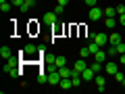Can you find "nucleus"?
<instances>
[{
	"label": "nucleus",
	"instance_id": "5701e85b",
	"mask_svg": "<svg viewBox=\"0 0 125 94\" xmlns=\"http://www.w3.org/2000/svg\"><path fill=\"white\" fill-rule=\"evenodd\" d=\"M115 80L119 82V84L125 86V73H123V71H117V73H115Z\"/></svg>",
	"mask_w": 125,
	"mask_h": 94
},
{
	"label": "nucleus",
	"instance_id": "20e7f679",
	"mask_svg": "<svg viewBox=\"0 0 125 94\" xmlns=\"http://www.w3.org/2000/svg\"><path fill=\"white\" fill-rule=\"evenodd\" d=\"M56 17H58V15L54 13V11H50V13H44L42 21H44V23H48V25H54V23H56Z\"/></svg>",
	"mask_w": 125,
	"mask_h": 94
},
{
	"label": "nucleus",
	"instance_id": "6e6552de",
	"mask_svg": "<svg viewBox=\"0 0 125 94\" xmlns=\"http://www.w3.org/2000/svg\"><path fill=\"white\" fill-rule=\"evenodd\" d=\"M19 65V57H10L6 59V65H4V71H9V69H15Z\"/></svg>",
	"mask_w": 125,
	"mask_h": 94
},
{
	"label": "nucleus",
	"instance_id": "a878e982",
	"mask_svg": "<svg viewBox=\"0 0 125 94\" xmlns=\"http://www.w3.org/2000/svg\"><path fill=\"white\" fill-rule=\"evenodd\" d=\"M9 75H10V77H19V75H21V69H17V67H15V69H9Z\"/></svg>",
	"mask_w": 125,
	"mask_h": 94
},
{
	"label": "nucleus",
	"instance_id": "f3484780",
	"mask_svg": "<svg viewBox=\"0 0 125 94\" xmlns=\"http://www.w3.org/2000/svg\"><path fill=\"white\" fill-rule=\"evenodd\" d=\"M104 25H106L108 29H115V25H117V19H115V17H104Z\"/></svg>",
	"mask_w": 125,
	"mask_h": 94
},
{
	"label": "nucleus",
	"instance_id": "412c9836",
	"mask_svg": "<svg viewBox=\"0 0 125 94\" xmlns=\"http://www.w3.org/2000/svg\"><path fill=\"white\" fill-rule=\"evenodd\" d=\"M117 15V9H113V6H104V17H115Z\"/></svg>",
	"mask_w": 125,
	"mask_h": 94
},
{
	"label": "nucleus",
	"instance_id": "ddd939ff",
	"mask_svg": "<svg viewBox=\"0 0 125 94\" xmlns=\"http://www.w3.org/2000/svg\"><path fill=\"white\" fill-rule=\"evenodd\" d=\"M119 42H121V36H119V34H117V31H113L111 36H108V44L117 46V44H119Z\"/></svg>",
	"mask_w": 125,
	"mask_h": 94
},
{
	"label": "nucleus",
	"instance_id": "f8f14e48",
	"mask_svg": "<svg viewBox=\"0 0 125 94\" xmlns=\"http://www.w3.org/2000/svg\"><path fill=\"white\" fill-rule=\"evenodd\" d=\"M106 57H108V54H106V50H104V48H100L98 52L94 54V61H100V63H104V59H106Z\"/></svg>",
	"mask_w": 125,
	"mask_h": 94
},
{
	"label": "nucleus",
	"instance_id": "f03ea898",
	"mask_svg": "<svg viewBox=\"0 0 125 94\" xmlns=\"http://www.w3.org/2000/svg\"><path fill=\"white\" fill-rule=\"evenodd\" d=\"M102 17H104L102 9H98V6H92V9H90V21H98V19H102Z\"/></svg>",
	"mask_w": 125,
	"mask_h": 94
},
{
	"label": "nucleus",
	"instance_id": "cd10ccee",
	"mask_svg": "<svg viewBox=\"0 0 125 94\" xmlns=\"http://www.w3.org/2000/svg\"><path fill=\"white\" fill-rule=\"evenodd\" d=\"M117 52H119V54L125 52V42H119V44H117Z\"/></svg>",
	"mask_w": 125,
	"mask_h": 94
},
{
	"label": "nucleus",
	"instance_id": "4468645a",
	"mask_svg": "<svg viewBox=\"0 0 125 94\" xmlns=\"http://www.w3.org/2000/svg\"><path fill=\"white\" fill-rule=\"evenodd\" d=\"M58 73H61V77H71V75H73V67L69 69L67 65H65V67H61V69H58Z\"/></svg>",
	"mask_w": 125,
	"mask_h": 94
},
{
	"label": "nucleus",
	"instance_id": "393cba45",
	"mask_svg": "<svg viewBox=\"0 0 125 94\" xmlns=\"http://www.w3.org/2000/svg\"><path fill=\"white\" fill-rule=\"evenodd\" d=\"M90 54H92V52H90V48H88V46H85V48H81V50H79V57H81V59H88Z\"/></svg>",
	"mask_w": 125,
	"mask_h": 94
},
{
	"label": "nucleus",
	"instance_id": "b1692460",
	"mask_svg": "<svg viewBox=\"0 0 125 94\" xmlns=\"http://www.w3.org/2000/svg\"><path fill=\"white\" fill-rule=\"evenodd\" d=\"M10 6H13V2H9V0H6V2H0V11H2V13L10 11Z\"/></svg>",
	"mask_w": 125,
	"mask_h": 94
},
{
	"label": "nucleus",
	"instance_id": "2f4dec72",
	"mask_svg": "<svg viewBox=\"0 0 125 94\" xmlns=\"http://www.w3.org/2000/svg\"><path fill=\"white\" fill-rule=\"evenodd\" d=\"M119 57H121V67H125V52H123V54H119Z\"/></svg>",
	"mask_w": 125,
	"mask_h": 94
},
{
	"label": "nucleus",
	"instance_id": "72a5a7b5",
	"mask_svg": "<svg viewBox=\"0 0 125 94\" xmlns=\"http://www.w3.org/2000/svg\"><path fill=\"white\" fill-rule=\"evenodd\" d=\"M58 4H62V6H65V4H69V0H58Z\"/></svg>",
	"mask_w": 125,
	"mask_h": 94
},
{
	"label": "nucleus",
	"instance_id": "9b49d317",
	"mask_svg": "<svg viewBox=\"0 0 125 94\" xmlns=\"http://www.w3.org/2000/svg\"><path fill=\"white\" fill-rule=\"evenodd\" d=\"M90 69H92L94 73H100V71H104V63H100V61H94L92 65H90Z\"/></svg>",
	"mask_w": 125,
	"mask_h": 94
},
{
	"label": "nucleus",
	"instance_id": "1a4fd4ad",
	"mask_svg": "<svg viewBox=\"0 0 125 94\" xmlns=\"http://www.w3.org/2000/svg\"><path fill=\"white\" fill-rule=\"evenodd\" d=\"M81 77H83V82H92L94 77H96V73H94L92 69H90V65H88V69H83V71H81Z\"/></svg>",
	"mask_w": 125,
	"mask_h": 94
},
{
	"label": "nucleus",
	"instance_id": "7c9ffc66",
	"mask_svg": "<svg viewBox=\"0 0 125 94\" xmlns=\"http://www.w3.org/2000/svg\"><path fill=\"white\" fill-rule=\"evenodd\" d=\"M83 2L90 6V9H92V6H96V0H83Z\"/></svg>",
	"mask_w": 125,
	"mask_h": 94
},
{
	"label": "nucleus",
	"instance_id": "473e14b6",
	"mask_svg": "<svg viewBox=\"0 0 125 94\" xmlns=\"http://www.w3.org/2000/svg\"><path fill=\"white\" fill-rule=\"evenodd\" d=\"M119 23H121V25H125V15H119Z\"/></svg>",
	"mask_w": 125,
	"mask_h": 94
},
{
	"label": "nucleus",
	"instance_id": "0eeeda50",
	"mask_svg": "<svg viewBox=\"0 0 125 94\" xmlns=\"http://www.w3.org/2000/svg\"><path fill=\"white\" fill-rule=\"evenodd\" d=\"M94 82H96V86H98V92H104V88H106V82H104V75H100V73H96V77H94Z\"/></svg>",
	"mask_w": 125,
	"mask_h": 94
},
{
	"label": "nucleus",
	"instance_id": "2eb2a0df",
	"mask_svg": "<svg viewBox=\"0 0 125 94\" xmlns=\"http://www.w3.org/2000/svg\"><path fill=\"white\" fill-rule=\"evenodd\" d=\"M54 65H56L58 69L65 67V65H67V57H62V54H61V57H54Z\"/></svg>",
	"mask_w": 125,
	"mask_h": 94
},
{
	"label": "nucleus",
	"instance_id": "bb28decb",
	"mask_svg": "<svg viewBox=\"0 0 125 94\" xmlns=\"http://www.w3.org/2000/svg\"><path fill=\"white\" fill-rule=\"evenodd\" d=\"M54 13H56V15H62V13H65V6H62V4H56V6H54Z\"/></svg>",
	"mask_w": 125,
	"mask_h": 94
},
{
	"label": "nucleus",
	"instance_id": "a211bd4d",
	"mask_svg": "<svg viewBox=\"0 0 125 94\" xmlns=\"http://www.w3.org/2000/svg\"><path fill=\"white\" fill-rule=\"evenodd\" d=\"M13 2V6H17V9H21V13H25L27 6H25V0H10Z\"/></svg>",
	"mask_w": 125,
	"mask_h": 94
},
{
	"label": "nucleus",
	"instance_id": "4be33fe9",
	"mask_svg": "<svg viewBox=\"0 0 125 94\" xmlns=\"http://www.w3.org/2000/svg\"><path fill=\"white\" fill-rule=\"evenodd\" d=\"M106 54H108V57H117V54H119V52H117V46L108 44V46H106Z\"/></svg>",
	"mask_w": 125,
	"mask_h": 94
},
{
	"label": "nucleus",
	"instance_id": "dca6fc26",
	"mask_svg": "<svg viewBox=\"0 0 125 94\" xmlns=\"http://www.w3.org/2000/svg\"><path fill=\"white\" fill-rule=\"evenodd\" d=\"M88 48H90V52H92V54H96L100 48H102V46H100V44H96L94 40H90V42H88Z\"/></svg>",
	"mask_w": 125,
	"mask_h": 94
},
{
	"label": "nucleus",
	"instance_id": "39448f33",
	"mask_svg": "<svg viewBox=\"0 0 125 94\" xmlns=\"http://www.w3.org/2000/svg\"><path fill=\"white\" fill-rule=\"evenodd\" d=\"M117 71H119V65H117V63H113V61H108L106 65H104V73H108V75H115Z\"/></svg>",
	"mask_w": 125,
	"mask_h": 94
},
{
	"label": "nucleus",
	"instance_id": "c85d7f7f",
	"mask_svg": "<svg viewBox=\"0 0 125 94\" xmlns=\"http://www.w3.org/2000/svg\"><path fill=\"white\" fill-rule=\"evenodd\" d=\"M117 15H125V6H123V4L117 6Z\"/></svg>",
	"mask_w": 125,
	"mask_h": 94
},
{
	"label": "nucleus",
	"instance_id": "7ed1b4c3",
	"mask_svg": "<svg viewBox=\"0 0 125 94\" xmlns=\"http://www.w3.org/2000/svg\"><path fill=\"white\" fill-rule=\"evenodd\" d=\"M83 69H88V63H85V59L79 57V61H75V65H73V75H75V73H81ZM73 75H71V77H73Z\"/></svg>",
	"mask_w": 125,
	"mask_h": 94
},
{
	"label": "nucleus",
	"instance_id": "9d476101",
	"mask_svg": "<svg viewBox=\"0 0 125 94\" xmlns=\"http://www.w3.org/2000/svg\"><path fill=\"white\" fill-rule=\"evenodd\" d=\"M58 88H62V90L73 88V80H71V77H62V80H61V84H58Z\"/></svg>",
	"mask_w": 125,
	"mask_h": 94
},
{
	"label": "nucleus",
	"instance_id": "6ab92c4d",
	"mask_svg": "<svg viewBox=\"0 0 125 94\" xmlns=\"http://www.w3.org/2000/svg\"><path fill=\"white\" fill-rule=\"evenodd\" d=\"M0 57L4 59V61L13 57V54H10V48H9V46H2V48H0Z\"/></svg>",
	"mask_w": 125,
	"mask_h": 94
},
{
	"label": "nucleus",
	"instance_id": "c756f323",
	"mask_svg": "<svg viewBox=\"0 0 125 94\" xmlns=\"http://www.w3.org/2000/svg\"><path fill=\"white\" fill-rule=\"evenodd\" d=\"M25 6L31 9V6H36V0H25Z\"/></svg>",
	"mask_w": 125,
	"mask_h": 94
},
{
	"label": "nucleus",
	"instance_id": "423d86ee",
	"mask_svg": "<svg viewBox=\"0 0 125 94\" xmlns=\"http://www.w3.org/2000/svg\"><path fill=\"white\" fill-rule=\"evenodd\" d=\"M94 42H96V44H100L104 48V46L108 44V36L106 34H96V36H94Z\"/></svg>",
	"mask_w": 125,
	"mask_h": 94
},
{
	"label": "nucleus",
	"instance_id": "aec40b11",
	"mask_svg": "<svg viewBox=\"0 0 125 94\" xmlns=\"http://www.w3.org/2000/svg\"><path fill=\"white\" fill-rule=\"evenodd\" d=\"M36 44H27L25 46V48H23V54H27V57H29V54H33V52H36Z\"/></svg>",
	"mask_w": 125,
	"mask_h": 94
},
{
	"label": "nucleus",
	"instance_id": "f257e3e1",
	"mask_svg": "<svg viewBox=\"0 0 125 94\" xmlns=\"http://www.w3.org/2000/svg\"><path fill=\"white\" fill-rule=\"evenodd\" d=\"M61 73H58V69H52V71H48V84L50 86H58L61 84Z\"/></svg>",
	"mask_w": 125,
	"mask_h": 94
}]
</instances>
